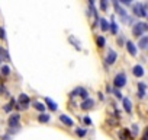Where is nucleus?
Wrapping results in <instances>:
<instances>
[{
  "instance_id": "obj_1",
  "label": "nucleus",
  "mask_w": 148,
  "mask_h": 140,
  "mask_svg": "<svg viewBox=\"0 0 148 140\" xmlns=\"http://www.w3.org/2000/svg\"><path fill=\"white\" fill-rule=\"evenodd\" d=\"M126 82H128V79H126V75H125L123 72L118 73V75L113 78V85H115V88H116V89L123 88V86L126 85Z\"/></svg>"
},
{
  "instance_id": "obj_2",
  "label": "nucleus",
  "mask_w": 148,
  "mask_h": 140,
  "mask_svg": "<svg viewBox=\"0 0 148 140\" xmlns=\"http://www.w3.org/2000/svg\"><path fill=\"white\" fill-rule=\"evenodd\" d=\"M147 29H148V26H147L145 22H136V24L134 25V28H132V32H134L135 37H141Z\"/></svg>"
},
{
  "instance_id": "obj_3",
  "label": "nucleus",
  "mask_w": 148,
  "mask_h": 140,
  "mask_svg": "<svg viewBox=\"0 0 148 140\" xmlns=\"http://www.w3.org/2000/svg\"><path fill=\"white\" fill-rule=\"evenodd\" d=\"M134 13H135L136 16L145 18V16H147V5H144V3H136V5H134Z\"/></svg>"
},
{
  "instance_id": "obj_4",
  "label": "nucleus",
  "mask_w": 148,
  "mask_h": 140,
  "mask_svg": "<svg viewBox=\"0 0 148 140\" xmlns=\"http://www.w3.org/2000/svg\"><path fill=\"white\" fill-rule=\"evenodd\" d=\"M19 121H21V117H19V114H12L10 117H9V120H8V123H9V127H12V128H18L19 127Z\"/></svg>"
},
{
  "instance_id": "obj_5",
  "label": "nucleus",
  "mask_w": 148,
  "mask_h": 140,
  "mask_svg": "<svg viewBox=\"0 0 148 140\" xmlns=\"http://www.w3.org/2000/svg\"><path fill=\"white\" fill-rule=\"evenodd\" d=\"M132 73H134L135 78H142L145 72H144V67H142V66H135V67L132 69Z\"/></svg>"
},
{
  "instance_id": "obj_6",
  "label": "nucleus",
  "mask_w": 148,
  "mask_h": 140,
  "mask_svg": "<svg viewBox=\"0 0 148 140\" xmlns=\"http://www.w3.org/2000/svg\"><path fill=\"white\" fill-rule=\"evenodd\" d=\"M116 53L113 51V50H109V53H108V57H106V63L108 64H113L115 61H116Z\"/></svg>"
},
{
  "instance_id": "obj_7",
  "label": "nucleus",
  "mask_w": 148,
  "mask_h": 140,
  "mask_svg": "<svg viewBox=\"0 0 148 140\" xmlns=\"http://www.w3.org/2000/svg\"><path fill=\"white\" fill-rule=\"evenodd\" d=\"M93 105H95V101L90 99V98H86V99L82 102V108H83V110H90V108H93Z\"/></svg>"
},
{
  "instance_id": "obj_8",
  "label": "nucleus",
  "mask_w": 148,
  "mask_h": 140,
  "mask_svg": "<svg viewBox=\"0 0 148 140\" xmlns=\"http://www.w3.org/2000/svg\"><path fill=\"white\" fill-rule=\"evenodd\" d=\"M126 50L129 51V54H131V55H134V57L136 55V47L134 45V42H132V41H126Z\"/></svg>"
},
{
  "instance_id": "obj_9",
  "label": "nucleus",
  "mask_w": 148,
  "mask_h": 140,
  "mask_svg": "<svg viewBox=\"0 0 148 140\" xmlns=\"http://www.w3.org/2000/svg\"><path fill=\"white\" fill-rule=\"evenodd\" d=\"M60 120L65 124V125H68V127H73L74 125V121L68 117V115H65V114H62V115H60Z\"/></svg>"
},
{
  "instance_id": "obj_10",
  "label": "nucleus",
  "mask_w": 148,
  "mask_h": 140,
  "mask_svg": "<svg viewBox=\"0 0 148 140\" xmlns=\"http://www.w3.org/2000/svg\"><path fill=\"white\" fill-rule=\"evenodd\" d=\"M122 101H123V108H125V111H126L128 114H131V112H132V104H131V101H129L128 98H122Z\"/></svg>"
},
{
  "instance_id": "obj_11",
  "label": "nucleus",
  "mask_w": 148,
  "mask_h": 140,
  "mask_svg": "<svg viewBox=\"0 0 148 140\" xmlns=\"http://www.w3.org/2000/svg\"><path fill=\"white\" fill-rule=\"evenodd\" d=\"M138 89H139V91H138V95H139V98H144V96H145V94H147V92H145V91H147V86H145V83L139 82V83H138Z\"/></svg>"
},
{
  "instance_id": "obj_12",
  "label": "nucleus",
  "mask_w": 148,
  "mask_h": 140,
  "mask_svg": "<svg viewBox=\"0 0 148 140\" xmlns=\"http://www.w3.org/2000/svg\"><path fill=\"white\" fill-rule=\"evenodd\" d=\"M19 104L23 105V107H28V104H29V98H28V95L21 94V95H19Z\"/></svg>"
},
{
  "instance_id": "obj_13",
  "label": "nucleus",
  "mask_w": 148,
  "mask_h": 140,
  "mask_svg": "<svg viewBox=\"0 0 148 140\" xmlns=\"http://www.w3.org/2000/svg\"><path fill=\"white\" fill-rule=\"evenodd\" d=\"M73 94H74V95H80L82 98H87V91H86L84 88H77Z\"/></svg>"
},
{
  "instance_id": "obj_14",
  "label": "nucleus",
  "mask_w": 148,
  "mask_h": 140,
  "mask_svg": "<svg viewBox=\"0 0 148 140\" xmlns=\"http://www.w3.org/2000/svg\"><path fill=\"white\" fill-rule=\"evenodd\" d=\"M113 6L116 8V10H118V13H119V15H121L122 18H126V12H125V10H123V9L121 8V5H119L118 2H113Z\"/></svg>"
},
{
  "instance_id": "obj_15",
  "label": "nucleus",
  "mask_w": 148,
  "mask_h": 140,
  "mask_svg": "<svg viewBox=\"0 0 148 140\" xmlns=\"http://www.w3.org/2000/svg\"><path fill=\"white\" fill-rule=\"evenodd\" d=\"M45 102L48 104L49 110H52V111H57V108H58V107H57V104H55V102H54L51 98H45Z\"/></svg>"
},
{
  "instance_id": "obj_16",
  "label": "nucleus",
  "mask_w": 148,
  "mask_h": 140,
  "mask_svg": "<svg viewBox=\"0 0 148 140\" xmlns=\"http://www.w3.org/2000/svg\"><path fill=\"white\" fill-rule=\"evenodd\" d=\"M147 42H148V37H147V35L141 37V40H139V47H141L142 50H145V48H147Z\"/></svg>"
},
{
  "instance_id": "obj_17",
  "label": "nucleus",
  "mask_w": 148,
  "mask_h": 140,
  "mask_svg": "<svg viewBox=\"0 0 148 140\" xmlns=\"http://www.w3.org/2000/svg\"><path fill=\"white\" fill-rule=\"evenodd\" d=\"M100 28H102V31H108L109 29V24H108V21L105 18L100 19Z\"/></svg>"
},
{
  "instance_id": "obj_18",
  "label": "nucleus",
  "mask_w": 148,
  "mask_h": 140,
  "mask_svg": "<svg viewBox=\"0 0 148 140\" xmlns=\"http://www.w3.org/2000/svg\"><path fill=\"white\" fill-rule=\"evenodd\" d=\"M49 118H51V117H49L48 114H41V115L38 117V121H39V123H48Z\"/></svg>"
},
{
  "instance_id": "obj_19",
  "label": "nucleus",
  "mask_w": 148,
  "mask_h": 140,
  "mask_svg": "<svg viewBox=\"0 0 148 140\" xmlns=\"http://www.w3.org/2000/svg\"><path fill=\"white\" fill-rule=\"evenodd\" d=\"M34 108L38 110V111H41V112L45 111V105H44L42 102H35V104H34Z\"/></svg>"
},
{
  "instance_id": "obj_20",
  "label": "nucleus",
  "mask_w": 148,
  "mask_h": 140,
  "mask_svg": "<svg viewBox=\"0 0 148 140\" xmlns=\"http://www.w3.org/2000/svg\"><path fill=\"white\" fill-rule=\"evenodd\" d=\"M109 29L113 32V34H118V25L115 24V21L112 19V24H110V26H109Z\"/></svg>"
},
{
  "instance_id": "obj_21",
  "label": "nucleus",
  "mask_w": 148,
  "mask_h": 140,
  "mask_svg": "<svg viewBox=\"0 0 148 140\" xmlns=\"http://www.w3.org/2000/svg\"><path fill=\"white\" fill-rule=\"evenodd\" d=\"M9 73H10V67H9V66H3V67H2V75L8 76Z\"/></svg>"
},
{
  "instance_id": "obj_22",
  "label": "nucleus",
  "mask_w": 148,
  "mask_h": 140,
  "mask_svg": "<svg viewBox=\"0 0 148 140\" xmlns=\"http://www.w3.org/2000/svg\"><path fill=\"white\" fill-rule=\"evenodd\" d=\"M96 41H97V45H99V47H105V38H103V37H97Z\"/></svg>"
},
{
  "instance_id": "obj_23",
  "label": "nucleus",
  "mask_w": 148,
  "mask_h": 140,
  "mask_svg": "<svg viewBox=\"0 0 148 140\" xmlns=\"http://www.w3.org/2000/svg\"><path fill=\"white\" fill-rule=\"evenodd\" d=\"M70 42H74V44H76V48H79V50H80V42H77L74 37H70Z\"/></svg>"
},
{
  "instance_id": "obj_24",
  "label": "nucleus",
  "mask_w": 148,
  "mask_h": 140,
  "mask_svg": "<svg viewBox=\"0 0 148 140\" xmlns=\"http://www.w3.org/2000/svg\"><path fill=\"white\" fill-rule=\"evenodd\" d=\"M76 133H77V136H82V137H83V136L86 134V130H83V128H77Z\"/></svg>"
},
{
  "instance_id": "obj_25",
  "label": "nucleus",
  "mask_w": 148,
  "mask_h": 140,
  "mask_svg": "<svg viewBox=\"0 0 148 140\" xmlns=\"http://www.w3.org/2000/svg\"><path fill=\"white\" fill-rule=\"evenodd\" d=\"M113 94H115V96H116V98L122 99V95H121V91H119V89H113Z\"/></svg>"
},
{
  "instance_id": "obj_26",
  "label": "nucleus",
  "mask_w": 148,
  "mask_h": 140,
  "mask_svg": "<svg viewBox=\"0 0 148 140\" xmlns=\"http://www.w3.org/2000/svg\"><path fill=\"white\" fill-rule=\"evenodd\" d=\"M6 38V34H5V29L0 26V40H5Z\"/></svg>"
},
{
  "instance_id": "obj_27",
  "label": "nucleus",
  "mask_w": 148,
  "mask_h": 140,
  "mask_svg": "<svg viewBox=\"0 0 148 140\" xmlns=\"http://www.w3.org/2000/svg\"><path fill=\"white\" fill-rule=\"evenodd\" d=\"M132 128H134V134H138V133H139V127H138V125H134Z\"/></svg>"
},
{
  "instance_id": "obj_28",
  "label": "nucleus",
  "mask_w": 148,
  "mask_h": 140,
  "mask_svg": "<svg viewBox=\"0 0 148 140\" xmlns=\"http://www.w3.org/2000/svg\"><path fill=\"white\" fill-rule=\"evenodd\" d=\"M100 8H102V9H106V8H108V3H106V2H100Z\"/></svg>"
},
{
  "instance_id": "obj_29",
  "label": "nucleus",
  "mask_w": 148,
  "mask_h": 140,
  "mask_svg": "<svg viewBox=\"0 0 148 140\" xmlns=\"http://www.w3.org/2000/svg\"><path fill=\"white\" fill-rule=\"evenodd\" d=\"M10 110H12V104H8V105L5 107V111L8 112V111H10Z\"/></svg>"
},
{
  "instance_id": "obj_30",
  "label": "nucleus",
  "mask_w": 148,
  "mask_h": 140,
  "mask_svg": "<svg viewBox=\"0 0 148 140\" xmlns=\"http://www.w3.org/2000/svg\"><path fill=\"white\" fill-rule=\"evenodd\" d=\"M84 123H86V124H90V125H92V120H90L89 117H84Z\"/></svg>"
},
{
  "instance_id": "obj_31",
  "label": "nucleus",
  "mask_w": 148,
  "mask_h": 140,
  "mask_svg": "<svg viewBox=\"0 0 148 140\" xmlns=\"http://www.w3.org/2000/svg\"><path fill=\"white\" fill-rule=\"evenodd\" d=\"M0 61H2V57H0Z\"/></svg>"
}]
</instances>
